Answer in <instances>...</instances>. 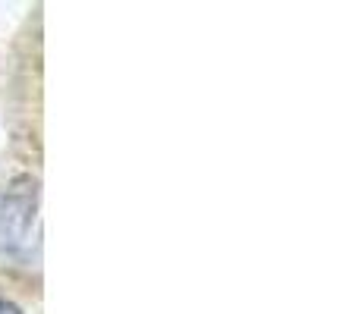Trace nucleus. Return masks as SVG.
<instances>
[{
	"label": "nucleus",
	"mask_w": 359,
	"mask_h": 314,
	"mask_svg": "<svg viewBox=\"0 0 359 314\" xmlns=\"http://www.w3.org/2000/svg\"><path fill=\"white\" fill-rule=\"evenodd\" d=\"M0 314H22V311H19L13 302H6V299H0Z\"/></svg>",
	"instance_id": "f257e3e1"
}]
</instances>
